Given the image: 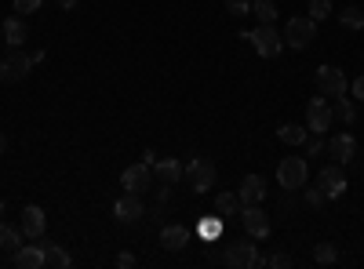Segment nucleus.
Listing matches in <instances>:
<instances>
[{
    "label": "nucleus",
    "instance_id": "obj_34",
    "mask_svg": "<svg viewBox=\"0 0 364 269\" xmlns=\"http://www.w3.org/2000/svg\"><path fill=\"white\" fill-rule=\"evenodd\" d=\"M117 265H120V269H132V265H139V258H135L132 251H120V255H117Z\"/></svg>",
    "mask_w": 364,
    "mask_h": 269
},
{
    "label": "nucleus",
    "instance_id": "obj_21",
    "mask_svg": "<svg viewBox=\"0 0 364 269\" xmlns=\"http://www.w3.org/2000/svg\"><path fill=\"white\" fill-rule=\"evenodd\" d=\"M18 248H22V229H18V226H8V222H0V251L11 258Z\"/></svg>",
    "mask_w": 364,
    "mask_h": 269
},
{
    "label": "nucleus",
    "instance_id": "obj_31",
    "mask_svg": "<svg viewBox=\"0 0 364 269\" xmlns=\"http://www.w3.org/2000/svg\"><path fill=\"white\" fill-rule=\"evenodd\" d=\"M288 265H291V255H284V251L266 255V269H288Z\"/></svg>",
    "mask_w": 364,
    "mask_h": 269
},
{
    "label": "nucleus",
    "instance_id": "obj_36",
    "mask_svg": "<svg viewBox=\"0 0 364 269\" xmlns=\"http://www.w3.org/2000/svg\"><path fill=\"white\" fill-rule=\"evenodd\" d=\"M200 233L204 236H219V222H200Z\"/></svg>",
    "mask_w": 364,
    "mask_h": 269
},
{
    "label": "nucleus",
    "instance_id": "obj_15",
    "mask_svg": "<svg viewBox=\"0 0 364 269\" xmlns=\"http://www.w3.org/2000/svg\"><path fill=\"white\" fill-rule=\"evenodd\" d=\"M15 269H44V248H41V241H33V244H22L11 258H8Z\"/></svg>",
    "mask_w": 364,
    "mask_h": 269
},
{
    "label": "nucleus",
    "instance_id": "obj_37",
    "mask_svg": "<svg viewBox=\"0 0 364 269\" xmlns=\"http://www.w3.org/2000/svg\"><path fill=\"white\" fill-rule=\"evenodd\" d=\"M80 4V0H58V8H63V11H73Z\"/></svg>",
    "mask_w": 364,
    "mask_h": 269
},
{
    "label": "nucleus",
    "instance_id": "obj_1",
    "mask_svg": "<svg viewBox=\"0 0 364 269\" xmlns=\"http://www.w3.org/2000/svg\"><path fill=\"white\" fill-rule=\"evenodd\" d=\"M223 262L233 265V269H252V265H266V258L255 251V236H233V241H226L223 248Z\"/></svg>",
    "mask_w": 364,
    "mask_h": 269
},
{
    "label": "nucleus",
    "instance_id": "obj_23",
    "mask_svg": "<svg viewBox=\"0 0 364 269\" xmlns=\"http://www.w3.org/2000/svg\"><path fill=\"white\" fill-rule=\"evenodd\" d=\"M240 212V197L237 193H215V215H223V219H233Z\"/></svg>",
    "mask_w": 364,
    "mask_h": 269
},
{
    "label": "nucleus",
    "instance_id": "obj_12",
    "mask_svg": "<svg viewBox=\"0 0 364 269\" xmlns=\"http://www.w3.org/2000/svg\"><path fill=\"white\" fill-rule=\"evenodd\" d=\"M317 182H321V190L328 193V200H339L343 193H346V171H343V164H324L321 168V175H317Z\"/></svg>",
    "mask_w": 364,
    "mask_h": 269
},
{
    "label": "nucleus",
    "instance_id": "obj_32",
    "mask_svg": "<svg viewBox=\"0 0 364 269\" xmlns=\"http://www.w3.org/2000/svg\"><path fill=\"white\" fill-rule=\"evenodd\" d=\"M41 4H44V0H15V15H33V11H41Z\"/></svg>",
    "mask_w": 364,
    "mask_h": 269
},
{
    "label": "nucleus",
    "instance_id": "obj_3",
    "mask_svg": "<svg viewBox=\"0 0 364 269\" xmlns=\"http://www.w3.org/2000/svg\"><path fill=\"white\" fill-rule=\"evenodd\" d=\"M182 178H186V186H190L193 193H208L211 186L219 182V171H215V164H211V160L193 157L186 168H182Z\"/></svg>",
    "mask_w": 364,
    "mask_h": 269
},
{
    "label": "nucleus",
    "instance_id": "obj_25",
    "mask_svg": "<svg viewBox=\"0 0 364 269\" xmlns=\"http://www.w3.org/2000/svg\"><path fill=\"white\" fill-rule=\"evenodd\" d=\"M331 113H336V121H343V124H353V121H357L353 99H346V95H339V99H336V106H331Z\"/></svg>",
    "mask_w": 364,
    "mask_h": 269
},
{
    "label": "nucleus",
    "instance_id": "obj_38",
    "mask_svg": "<svg viewBox=\"0 0 364 269\" xmlns=\"http://www.w3.org/2000/svg\"><path fill=\"white\" fill-rule=\"evenodd\" d=\"M4 149H8V135L0 131V157H4Z\"/></svg>",
    "mask_w": 364,
    "mask_h": 269
},
{
    "label": "nucleus",
    "instance_id": "obj_13",
    "mask_svg": "<svg viewBox=\"0 0 364 269\" xmlns=\"http://www.w3.org/2000/svg\"><path fill=\"white\" fill-rule=\"evenodd\" d=\"M22 236L26 241H41L44 236V229H48V215H44V207H37V204H26L22 207Z\"/></svg>",
    "mask_w": 364,
    "mask_h": 269
},
{
    "label": "nucleus",
    "instance_id": "obj_17",
    "mask_svg": "<svg viewBox=\"0 0 364 269\" xmlns=\"http://www.w3.org/2000/svg\"><path fill=\"white\" fill-rule=\"evenodd\" d=\"M0 33H4V40H8L11 48H22V44H26V37H29L26 15H11V18H4V26H0Z\"/></svg>",
    "mask_w": 364,
    "mask_h": 269
},
{
    "label": "nucleus",
    "instance_id": "obj_11",
    "mask_svg": "<svg viewBox=\"0 0 364 269\" xmlns=\"http://www.w3.org/2000/svg\"><path fill=\"white\" fill-rule=\"evenodd\" d=\"M324 149H328V157L336 160V164H353L357 160V138L350 135V131H339V135H331L328 142H324Z\"/></svg>",
    "mask_w": 364,
    "mask_h": 269
},
{
    "label": "nucleus",
    "instance_id": "obj_26",
    "mask_svg": "<svg viewBox=\"0 0 364 269\" xmlns=\"http://www.w3.org/2000/svg\"><path fill=\"white\" fill-rule=\"evenodd\" d=\"M302 204H306L310 212H321V207L328 204V193L321 186H306V190H302Z\"/></svg>",
    "mask_w": 364,
    "mask_h": 269
},
{
    "label": "nucleus",
    "instance_id": "obj_29",
    "mask_svg": "<svg viewBox=\"0 0 364 269\" xmlns=\"http://www.w3.org/2000/svg\"><path fill=\"white\" fill-rule=\"evenodd\" d=\"M331 15V0H310V18L314 22H324Z\"/></svg>",
    "mask_w": 364,
    "mask_h": 269
},
{
    "label": "nucleus",
    "instance_id": "obj_14",
    "mask_svg": "<svg viewBox=\"0 0 364 269\" xmlns=\"http://www.w3.org/2000/svg\"><path fill=\"white\" fill-rule=\"evenodd\" d=\"M113 215L124 222V226H135V222H142V215H146V207H142V197L139 193H124L117 204H113Z\"/></svg>",
    "mask_w": 364,
    "mask_h": 269
},
{
    "label": "nucleus",
    "instance_id": "obj_10",
    "mask_svg": "<svg viewBox=\"0 0 364 269\" xmlns=\"http://www.w3.org/2000/svg\"><path fill=\"white\" fill-rule=\"evenodd\" d=\"M331 121H336V113H331V106H328L324 95H317V99L306 102V128H310V135H324L331 128Z\"/></svg>",
    "mask_w": 364,
    "mask_h": 269
},
{
    "label": "nucleus",
    "instance_id": "obj_2",
    "mask_svg": "<svg viewBox=\"0 0 364 269\" xmlns=\"http://www.w3.org/2000/svg\"><path fill=\"white\" fill-rule=\"evenodd\" d=\"M284 48H295V51H306L314 40H317V22L306 15V18H302V15H295L288 26H284Z\"/></svg>",
    "mask_w": 364,
    "mask_h": 269
},
{
    "label": "nucleus",
    "instance_id": "obj_9",
    "mask_svg": "<svg viewBox=\"0 0 364 269\" xmlns=\"http://www.w3.org/2000/svg\"><path fill=\"white\" fill-rule=\"evenodd\" d=\"M120 186H124V193H146L149 186H154V168H149L146 160L142 164H128L124 171H120Z\"/></svg>",
    "mask_w": 364,
    "mask_h": 269
},
{
    "label": "nucleus",
    "instance_id": "obj_5",
    "mask_svg": "<svg viewBox=\"0 0 364 269\" xmlns=\"http://www.w3.org/2000/svg\"><path fill=\"white\" fill-rule=\"evenodd\" d=\"M33 55H26V51H11L8 58H0V84H18L29 77V70H33Z\"/></svg>",
    "mask_w": 364,
    "mask_h": 269
},
{
    "label": "nucleus",
    "instance_id": "obj_39",
    "mask_svg": "<svg viewBox=\"0 0 364 269\" xmlns=\"http://www.w3.org/2000/svg\"><path fill=\"white\" fill-rule=\"evenodd\" d=\"M0 222H4V200H0Z\"/></svg>",
    "mask_w": 364,
    "mask_h": 269
},
{
    "label": "nucleus",
    "instance_id": "obj_4",
    "mask_svg": "<svg viewBox=\"0 0 364 269\" xmlns=\"http://www.w3.org/2000/svg\"><path fill=\"white\" fill-rule=\"evenodd\" d=\"M240 40H252L255 51H259L262 58H277V55L284 51V37L277 33V29H273V22H269V26H255L252 33H245Z\"/></svg>",
    "mask_w": 364,
    "mask_h": 269
},
{
    "label": "nucleus",
    "instance_id": "obj_30",
    "mask_svg": "<svg viewBox=\"0 0 364 269\" xmlns=\"http://www.w3.org/2000/svg\"><path fill=\"white\" fill-rule=\"evenodd\" d=\"M223 8L230 15H252V0H223Z\"/></svg>",
    "mask_w": 364,
    "mask_h": 269
},
{
    "label": "nucleus",
    "instance_id": "obj_22",
    "mask_svg": "<svg viewBox=\"0 0 364 269\" xmlns=\"http://www.w3.org/2000/svg\"><path fill=\"white\" fill-rule=\"evenodd\" d=\"M277 138H281L284 146H306L310 128H299V124H281V128H277Z\"/></svg>",
    "mask_w": 364,
    "mask_h": 269
},
{
    "label": "nucleus",
    "instance_id": "obj_8",
    "mask_svg": "<svg viewBox=\"0 0 364 269\" xmlns=\"http://www.w3.org/2000/svg\"><path fill=\"white\" fill-rule=\"evenodd\" d=\"M317 92L324 99H339V95L350 92V80L339 66H317Z\"/></svg>",
    "mask_w": 364,
    "mask_h": 269
},
{
    "label": "nucleus",
    "instance_id": "obj_18",
    "mask_svg": "<svg viewBox=\"0 0 364 269\" xmlns=\"http://www.w3.org/2000/svg\"><path fill=\"white\" fill-rule=\"evenodd\" d=\"M41 248H44V269H66L73 262L70 251L63 244H55V241H44V236H41Z\"/></svg>",
    "mask_w": 364,
    "mask_h": 269
},
{
    "label": "nucleus",
    "instance_id": "obj_6",
    "mask_svg": "<svg viewBox=\"0 0 364 269\" xmlns=\"http://www.w3.org/2000/svg\"><path fill=\"white\" fill-rule=\"evenodd\" d=\"M306 178H310V168H306V160H302V157H284L277 164V186H284L288 193L291 190H302V186H306Z\"/></svg>",
    "mask_w": 364,
    "mask_h": 269
},
{
    "label": "nucleus",
    "instance_id": "obj_19",
    "mask_svg": "<svg viewBox=\"0 0 364 269\" xmlns=\"http://www.w3.org/2000/svg\"><path fill=\"white\" fill-rule=\"evenodd\" d=\"M190 244V229L186 226H164L161 229V248L164 251H182Z\"/></svg>",
    "mask_w": 364,
    "mask_h": 269
},
{
    "label": "nucleus",
    "instance_id": "obj_24",
    "mask_svg": "<svg viewBox=\"0 0 364 269\" xmlns=\"http://www.w3.org/2000/svg\"><path fill=\"white\" fill-rule=\"evenodd\" d=\"M252 15L259 18V26H269L277 18V4H273V0H252Z\"/></svg>",
    "mask_w": 364,
    "mask_h": 269
},
{
    "label": "nucleus",
    "instance_id": "obj_20",
    "mask_svg": "<svg viewBox=\"0 0 364 269\" xmlns=\"http://www.w3.org/2000/svg\"><path fill=\"white\" fill-rule=\"evenodd\" d=\"M154 175L161 178V186H175L178 182V178H182V160H157L154 164Z\"/></svg>",
    "mask_w": 364,
    "mask_h": 269
},
{
    "label": "nucleus",
    "instance_id": "obj_33",
    "mask_svg": "<svg viewBox=\"0 0 364 269\" xmlns=\"http://www.w3.org/2000/svg\"><path fill=\"white\" fill-rule=\"evenodd\" d=\"M321 153H324V138L321 135L306 138V157H321Z\"/></svg>",
    "mask_w": 364,
    "mask_h": 269
},
{
    "label": "nucleus",
    "instance_id": "obj_27",
    "mask_svg": "<svg viewBox=\"0 0 364 269\" xmlns=\"http://www.w3.org/2000/svg\"><path fill=\"white\" fill-rule=\"evenodd\" d=\"M314 262H317V265H336V262H339L336 244H328V241H324V244H317V248H314Z\"/></svg>",
    "mask_w": 364,
    "mask_h": 269
},
{
    "label": "nucleus",
    "instance_id": "obj_35",
    "mask_svg": "<svg viewBox=\"0 0 364 269\" xmlns=\"http://www.w3.org/2000/svg\"><path fill=\"white\" fill-rule=\"evenodd\" d=\"M350 92H353V99H357V102H364V73L350 84Z\"/></svg>",
    "mask_w": 364,
    "mask_h": 269
},
{
    "label": "nucleus",
    "instance_id": "obj_7",
    "mask_svg": "<svg viewBox=\"0 0 364 269\" xmlns=\"http://www.w3.org/2000/svg\"><path fill=\"white\" fill-rule=\"evenodd\" d=\"M237 219H240V226H245V233L255 236V241H266L269 236V215L262 212V204H240Z\"/></svg>",
    "mask_w": 364,
    "mask_h": 269
},
{
    "label": "nucleus",
    "instance_id": "obj_16",
    "mask_svg": "<svg viewBox=\"0 0 364 269\" xmlns=\"http://www.w3.org/2000/svg\"><path fill=\"white\" fill-rule=\"evenodd\" d=\"M237 197H240V204H262L266 200V178L262 175H245Z\"/></svg>",
    "mask_w": 364,
    "mask_h": 269
},
{
    "label": "nucleus",
    "instance_id": "obj_40",
    "mask_svg": "<svg viewBox=\"0 0 364 269\" xmlns=\"http://www.w3.org/2000/svg\"><path fill=\"white\" fill-rule=\"evenodd\" d=\"M360 11H364V8H360Z\"/></svg>",
    "mask_w": 364,
    "mask_h": 269
},
{
    "label": "nucleus",
    "instance_id": "obj_28",
    "mask_svg": "<svg viewBox=\"0 0 364 269\" xmlns=\"http://www.w3.org/2000/svg\"><path fill=\"white\" fill-rule=\"evenodd\" d=\"M339 22L346 26V29H364V11H357V8H346V11H339Z\"/></svg>",
    "mask_w": 364,
    "mask_h": 269
}]
</instances>
